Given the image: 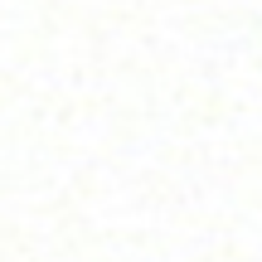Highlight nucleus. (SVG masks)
Segmentation results:
<instances>
[]
</instances>
